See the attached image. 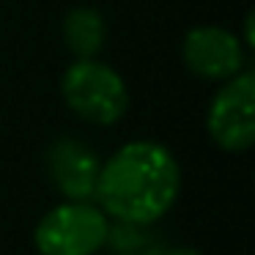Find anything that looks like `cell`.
<instances>
[{
  "label": "cell",
  "instance_id": "9c48e42d",
  "mask_svg": "<svg viewBox=\"0 0 255 255\" xmlns=\"http://www.w3.org/2000/svg\"><path fill=\"white\" fill-rule=\"evenodd\" d=\"M167 255H200L198 250H189V247H178V250H170Z\"/></svg>",
  "mask_w": 255,
  "mask_h": 255
},
{
  "label": "cell",
  "instance_id": "8992f818",
  "mask_svg": "<svg viewBox=\"0 0 255 255\" xmlns=\"http://www.w3.org/2000/svg\"><path fill=\"white\" fill-rule=\"evenodd\" d=\"M50 178L69 200H94L102 162L94 148L74 137H61L47 151Z\"/></svg>",
  "mask_w": 255,
  "mask_h": 255
},
{
  "label": "cell",
  "instance_id": "52a82bcc",
  "mask_svg": "<svg viewBox=\"0 0 255 255\" xmlns=\"http://www.w3.org/2000/svg\"><path fill=\"white\" fill-rule=\"evenodd\" d=\"M105 19L96 8H72L63 19V41L74 58H96L105 47Z\"/></svg>",
  "mask_w": 255,
  "mask_h": 255
},
{
  "label": "cell",
  "instance_id": "ba28073f",
  "mask_svg": "<svg viewBox=\"0 0 255 255\" xmlns=\"http://www.w3.org/2000/svg\"><path fill=\"white\" fill-rule=\"evenodd\" d=\"M253 25H255V14L250 11L244 19V47H255V36H253Z\"/></svg>",
  "mask_w": 255,
  "mask_h": 255
},
{
  "label": "cell",
  "instance_id": "5b68a950",
  "mask_svg": "<svg viewBox=\"0 0 255 255\" xmlns=\"http://www.w3.org/2000/svg\"><path fill=\"white\" fill-rule=\"evenodd\" d=\"M184 63L203 80H231L244 69V44L236 33L217 25L192 28L181 44Z\"/></svg>",
  "mask_w": 255,
  "mask_h": 255
},
{
  "label": "cell",
  "instance_id": "6da1fadb",
  "mask_svg": "<svg viewBox=\"0 0 255 255\" xmlns=\"http://www.w3.org/2000/svg\"><path fill=\"white\" fill-rule=\"evenodd\" d=\"M181 189V170L170 148L151 140L127 143L102 165L96 195L107 217L148 225L170 211Z\"/></svg>",
  "mask_w": 255,
  "mask_h": 255
},
{
  "label": "cell",
  "instance_id": "7a4b0ae2",
  "mask_svg": "<svg viewBox=\"0 0 255 255\" xmlns=\"http://www.w3.org/2000/svg\"><path fill=\"white\" fill-rule=\"evenodd\" d=\"M61 94L74 116L96 127H110L121 121L129 107L124 77L96 58H77L63 72Z\"/></svg>",
  "mask_w": 255,
  "mask_h": 255
},
{
  "label": "cell",
  "instance_id": "3957f363",
  "mask_svg": "<svg viewBox=\"0 0 255 255\" xmlns=\"http://www.w3.org/2000/svg\"><path fill=\"white\" fill-rule=\"evenodd\" d=\"M110 236V220L91 200H66L39 220L33 233L41 255H94Z\"/></svg>",
  "mask_w": 255,
  "mask_h": 255
},
{
  "label": "cell",
  "instance_id": "277c9868",
  "mask_svg": "<svg viewBox=\"0 0 255 255\" xmlns=\"http://www.w3.org/2000/svg\"><path fill=\"white\" fill-rule=\"evenodd\" d=\"M206 129L222 151L242 154L255 143V74L242 69L225 80L206 113Z\"/></svg>",
  "mask_w": 255,
  "mask_h": 255
}]
</instances>
